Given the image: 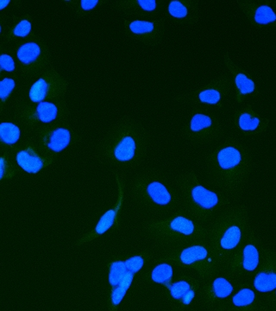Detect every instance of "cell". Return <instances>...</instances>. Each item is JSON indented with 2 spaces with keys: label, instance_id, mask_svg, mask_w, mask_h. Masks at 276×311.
Listing matches in <instances>:
<instances>
[{
  "label": "cell",
  "instance_id": "6da1fadb",
  "mask_svg": "<svg viewBox=\"0 0 276 311\" xmlns=\"http://www.w3.org/2000/svg\"><path fill=\"white\" fill-rule=\"evenodd\" d=\"M145 129L130 119H123L109 131L108 138L112 145V154L119 162L131 161L136 156L138 143L144 139Z\"/></svg>",
  "mask_w": 276,
  "mask_h": 311
},
{
  "label": "cell",
  "instance_id": "7a4b0ae2",
  "mask_svg": "<svg viewBox=\"0 0 276 311\" xmlns=\"http://www.w3.org/2000/svg\"><path fill=\"white\" fill-rule=\"evenodd\" d=\"M162 25L159 22L135 20L129 25V32L137 35L138 39L144 42H156L162 33Z\"/></svg>",
  "mask_w": 276,
  "mask_h": 311
},
{
  "label": "cell",
  "instance_id": "3957f363",
  "mask_svg": "<svg viewBox=\"0 0 276 311\" xmlns=\"http://www.w3.org/2000/svg\"><path fill=\"white\" fill-rule=\"evenodd\" d=\"M17 162L23 170L31 174L37 173L43 167L42 159L31 149L21 150L20 152H18L17 155Z\"/></svg>",
  "mask_w": 276,
  "mask_h": 311
},
{
  "label": "cell",
  "instance_id": "277c9868",
  "mask_svg": "<svg viewBox=\"0 0 276 311\" xmlns=\"http://www.w3.org/2000/svg\"><path fill=\"white\" fill-rule=\"evenodd\" d=\"M192 198L199 206L206 209H210L218 203L217 196L214 192L205 189L203 186H195L192 189Z\"/></svg>",
  "mask_w": 276,
  "mask_h": 311
},
{
  "label": "cell",
  "instance_id": "5b68a950",
  "mask_svg": "<svg viewBox=\"0 0 276 311\" xmlns=\"http://www.w3.org/2000/svg\"><path fill=\"white\" fill-rule=\"evenodd\" d=\"M70 132L65 128H57L50 133L47 145L55 152H60L70 143Z\"/></svg>",
  "mask_w": 276,
  "mask_h": 311
},
{
  "label": "cell",
  "instance_id": "8992f818",
  "mask_svg": "<svg viewBox=\"0 0 276 311\" xmlns=\"http://www.w3.org/2000/svg\"><path fill=\"white\" fill-rule=\"evenodd\" d=\"M146 191L151 200L158 205L165 206L171 202V194L162 183L157 181L149 183Z\"/></svg>",
  "mask_w": 276,
  "mask_h": 311
},
{
  "label": "cell",
  "instance_id": "52a82bcc",
  "mask_svg": "<svg viewBox=\"0 0 276 311\" xmlns=\"http://www.w3.org/2000/svg\"><path fill=\"white\" fill-rule=\"evenodd\" d=\"M217 162L221 168L230 170L240 164L241 154L234 147H226L217 154Z\"/></svg>",
  "mask_w": 276,
  "mask_h": 311
},
{
  "label": "cell",
  "instance_id": "ba28073f",
  "mask_svg": "<svg viewBox=\"0 0 276 311\" xmlns=\"http://www.w3.org/2000/svg\"><path fill=\"white\" fill-rule=\"evenodd\" d=\"M41 55V49L35 42H28L22 45L18 51V59L24 64H31Z\"/></svg>",
  "mask_w": 276,
  "mask_h": 311
},
{
  "label": "cell",
  "instance_id": "9c48e42d",
  "mask_svg": "<svg viewBox=\"0 0 276 311\" xmlns=\"http://www.w3.org/2000/svg\"><path fill=\"white\" fill-rule=\"evenodd\" d=\"M254 285L260 292H269L276 289V273H261L255 276Z\"/></svg>",
  "mask_w": 276,
  "mask_h": 311
},
{
  "label": "cell",
  "instance_id": "30bf717a",
  "mask_svg": "<svg viewBox=\"0 0 276 311\" xmlns=\"http://www.w3.org/2000/svg\"><path fill=\"white\" fill-rule=\"evenodd\" d=\"M133 277H134V274L127 272L122 280L119 282V284L113 288L112 292V302L114 305H118L123 300L127 290L132 283Z\"/></svg>",
  "mask_w": 276,
  "mask_h": 311
},
{
  "label": "cell",
  "instance_id": "8fae6325",
  "mask_svg": "<svg viewBox=\"0 0 276 311\" xmlns=\"http://www.w3.org/2000/svg\"><path fill=\"white\" fill-rule=\"evenodd\" d=\"M20 138V130L11 123L0 124V140L6 144H14Z\"/></svg>",
  "mask_w": 276,
  "mask_h": 311
},
{
  "label": "cell",
  "instance_id": "7c38bea8",
  "mask_svg": "<svg viewBox=\"0 0 276 311\" xmlns=\"http://www.w3.org/2000/svg\"><path fill=\"white\" fill-rule=\"evenodd\" d=\"M58 115V108L51 102H41L36 107V116L43 123L54 121Z\"/></svg>",
  "mask_w": 276,
  "mask_h": 311
},
{
  "label": "cell",
  "instance_id": "4fadbf2b",
  "mask_svg": "<svg viewBox=\"0 0 276 311\" xmlns=\"http://www.w3.org/2000/svg\"><path fill=\"white\" fill-rule=\"evenodd\" d=\"M207 256V251L205 247L200 245H195L186 248L181 254V260L185 265H191L196 261L203 260Z\"/></svg>",
  "mask_w": 276,
  "mask_h": 311
},
{
  "label": "cell",
  "instance_id": "5bb4252c",
  "mask_svg": "<svg viewBox=\"0 0 276 311\" xmlns=\"http://www.w3.org/2000/svg\"><path fill=\"white\" fill-rule=\"evenodd\" d=\"M241 240V231L238 227H231L224 233L221 239V246L226 250L233 249Z\"/></svg>",
  "mask_w": 276,
  "mask_h": 311
},
{
  "label": "cell",
  "instance_id": "9a60e30c",
  "mask_svg": "<svg viewBox=\"0 0 276 311\" xmlns=\"http://www.w3.org/2000/svg\"><path fill=\"white\" fill-rule=\"evenodd\" d=\"M49 83L43 79H39L38 81H35L33 84L30 90V98L32 102L35 103L43 102L49 94Z\"/></svg>",
  "mask_w": 276,
  "mask_h": 311
},
{
  "label": "cell",
  "instance_id": "2e32d148",
  "mask_svg": "<svg viewBox=\"0 0 276 311\" xmlns=\"http://www.w3.org/2000/svg\"><path fill=\"white\" fill-rule=\"evenodd\" d=\"M213 126V120L209 116L197 113L192 117L189 122V132L198 133Z\"/></svg>",
  "mask_w": 276,
  "mask_h": 311
},
{
  "label": "cell",
  "instance_id": "e0dca14e",
  "mask_svg": "<svg viewBox=\"0 0 276 311\" xmlns=\"http://www.w3.org/2000/svg\"><path fill=\"white\" fill-rule=\"evenodd\" d=\"M173 276V269L168 264H161L156 266L151 274L152 280L155 283L168 284Z\"/></svg>",
  "mask_w": 276,
  "mask_h": 311
},
{
  "label": "cell",
  "instance_id": "ac0fdd59",
  "mask_svg": "<svg viewBox=\"0 0 276 311\" xmlns=\"http://www.w3.org/2000/svg\"><path fill=\"white\" fill-rule=\"evenodd\" d=\"M259 263V255L257 250L254 245H248L244 250V267L247 271H254Z\"/></svg>",
  "mask_w": 276,
  "mask_h": 311
},
{
  "label": "cell",
  "instance_id": "d6986e66",
  "mask_svg": "<svg viewBox=\"0 0 276 311\" xmlns=\"http://www.w3.org/2000/svg\"><path fill=\"white\" fill-rule=\"evenodd\" d=\"M168 12L173 18L183 21V19L186 18L189 15L187 3L178 0L171 1L168 4Z\"/></svg>",
  "mask_w": 276,
  "mask_h": 311
},
{
  "label": "cell",
  "instance_id": "ffe728a7",
  "mask_svg": "<svg viewBox=\"0 0 276 311\" xmlns=\"http://www.w3.org/2000/svg\"><path fill=\"white\" fill-rule=\"evenodd\" d=\"M170 228L182 235H191L194 231V225L184 217H177L170 222Z\"/></svg>",
  "mask_w": 276,
  "mask_h": 311
},
{
  "label": "cell",
  "instance_id": "44dd1931",
  "mask_svg": "<svg viewBox=\"0 0 276 311\" xmlns=\"http://www.w3.org/2000/svg\"><path fill=\"white\" fill-rule=\"evenodd\" d=\"M127 272L128 271L126 269L124 262L118 261V262L112 263L110 268V273H109V282L111 283V285L113 287L118 285Z\"/></svg>",
  "mask_w": 276,
  "mask_h": 311
},
{
  "label": "cell",
  "instance_id": "7402d4cb",
  "mask_svg": "<svg viewBox=\"0 0 276 311\" xmlns=\"http://www.w3.org/2000/svg\"><path fill=\"white\" fill-rule=\"evenodd\" d=\"M233 291V287L230 282L223 277L217 278L214 282V292L215 296L219 298H225Z\"/></svg>",
  "mask_w": 276,
  "mask_h": 311
},
{
  "label": "cell",
  "instance_id": "603a6c76",
  "mask_svg": "<svg viewBox=\"0 0 276 311\" xmlns=\"http://www.w3.org/2000/svg\"><path fill=\"white\" fill-rule=\"evenodd\" d=\"M119 4H123L125 8L130 7L131 10H137L138 8L144 11H153L157 8V2L154 0H136V1H128L122 2Z\"/></svg>",
  "mask_w": 276,
  "mask_h": 311
},
{
  "label": "cell",
  "instance_id": "cb8c5ba5",
  "mask_svg": "<svg viewBox=\"0 0 276 311\" xmlns=\"http://www.w3.org/2000/svg\"><path fill=\"white\" fill-rule=\"evenodd\" d=\"M255 20L259 24L266 25V24H269V23L276 21V15L269 6L262 5L256 10Z\"/></svg>",
  "mask_w": 276,
  "mask_h": 311
},
{
  "label": "cell",
  "instance_id": "d4e9b609",
  "mask_svg": "<svg viewBox=\"0 0 276 311\" xmlns=\"http://www.w3.org/2000/svg\"><path fill=\"white\" fill-rule=\"evenodd\" d=\"M116 214H117L116 210H109L107 213H105V214L101 217V219L99 220L98 225L96 227V232L98 233V235L104 234L111 228L115 221Z\"/></svg>",
  "mask_w": 276,
  "mask_h": 311
},
{
  "label": "cell",
  "instance_id": "484cf974",
  "mask_svg": "<svg viewBox=\"0 0 276 311\" xmlns=\"http://www.w3.org/2000/svg\"><path fill=\"white\" fill-rule=\"evenodd\" d=\"M255 300V293L249 289H243L233 297V304L236 306H247Z\"/></svg>",
  "mask_w": 276,
  "mask_h": 311
},
{
  "label": "cell",
  "instance_id": "4316f807",
  "mask_svg": "<svg viewBox=\"0 0 276 311\" xmlns=\"http://www.w3.org/2000/svg\"><path fill=\"white\" fill-rule=\"evenodd\" d=\"M198 97H199L200 102H203V103H206V104H211V105L217 104L220 102L221 100L220 93L218 90H216L214 88L203 90L199 93Z\"/></svg>",
  "mask_w": 276,
  "mask_h": 311
},
{
  "label": "cell",
  "instance_id": "83f0119b",
  "mask_svg": "<svg viewBox=\"0 0 276 311\" xmlns=\"http://www.w3.org/2000/svg\"><path fill=\"white\" fill-rule=\"evenodd\" d=\"M236 84L243 95H247V94L252 93L255 89L254 82L251 80H249L248 77L245 76L244 73H238L237 75Z\"/></svg>",
  "mask_w": 276,
  "mask_h": 311
},
{
  "label": "cell",
  "instance_id": "f1b7e54d",
  "mask_svg": "<svg viewBox=\"0 0 276 311\" xmlns=\"http://www.w3.org/2000/svg\"><path fill=\"white\" fill-rule=\"evenodd\" d=\"M239 126L244 131H254L258 127L260 120L252 118L248 113H243L239 118Z\"/></svg>",
  "mask_w": 276,
  "mask_h": 311
},
{
  "label": "cell",
  "instance_id": "f546056e",
  "mask_svg": "<svg viewBox=\"0 0 276 311\" xmlns=\"http://www.w3.org/2000/svg\"><path fill=\"white\" fill-rule=\"evenodd\" d=\"M170 293L172 297L175 299H182V297L185 295L188 290H191V287L188 283L185 281H180L177 283H175L173 285L169 287Z\"/></svg>",
  "mask_w": 276,
  "mask_h": 311
},
{
  "label": "cell",
  "instance_id": "4dcf8cb0",
  "mask_svg": "<svg viewBox=\"0 0 276 311\" xmlns=\"http://www.w3.org/2000/svg\"><path fill=\"white\" fill-rule=\"evenodd\" d=\"M15 88V81L12 79H4L3 81H0V99L1 100H6L11 95V92L13 91Z\"/></svg>",
  "mask_w": 276,
  "mask_h": 311
},
{
  "label": "cell",
  "instance_id": "1f68e13d",
  "mask_svg": "<svg viewBox=\"0 0 276 311\" xmlns=\"http://www.w3.org/2000/svg\"><path fill=\"white\" fill-rule=\"evenodd\" d=\"M126 269L129 273H138L144 266V259L140 256H135L130 259H127L125 262Z\"/></svg>",
  "mask_w": 276,
  "mask_h": 311
},
{
  "label": "cell",
  "instance_id": "d6a6232c",
  "mask_svg": "<svg viewBox=\"0 0 276 311\" xmlns=\"http://www.w3.org/2000/svg\"><path fill=\"white\" fill-rule=\"evenodd\" d=\"M31 32V24L27 20H23L20 22L14 30V35L17 36L25 37Z\"/></svg>",
  "mask_w": 276,
  "mask_h": 311
},
{
  "label": "cell",
  "instance_id": "836d02e7",
  "mask_svg": "<svg viewBox=\"0 0 276 311\" xmlns=\"http://www.w3.org/2000/svg\"><path fill=\"white\" fill-rule=\"evenodd\" d=\"M0 69L11 72L15 69V63L13 59L8 55L0 56Z\"/></svg>",
  "mask_w": 276,
  "mask_h": 311
},
{
  "label": "cell",
  "instance_id": "e575fe53",
  "mask_svg": "<svg viewBox=\"0 0 276 311\" xmlns=\"http://www.w3.org/2000/svg\"><path fill=\"white\" fill-rule=\"evenodd\" d=\"M98 1H90V0H83L81 1V8L84 11H89L93 8L96 7L98 5Z\"/></svg>",
  "mask_w": 276,
  "mask_h": 311
},
{
  "label": "cell",
  "instance_id": "d590c367",
  "mask_svg": "<svg viewBox=\"0 0 276 311\" xmlns=\"http://www.w3.org/2000/svg\"><path fill=\"white\" fill-rule=\"evenodd\" d=\"M194 297V291L192 290H188L186 293L182 297V301L183 304L187 305L192 302V299Z\"/></svg>",
  "mask_w": 276,
  "mask_h": 311
},
{
  "label": "cell",
  "instance_id": "8d00e7d4",
  "mask_svg": "<svg viewBox=\"0 0 276 311\" xmlns=\"http://www.w3.org/2000/svg\"><path fill=\"white\" fill-rule=\"evenodd\" d=\"M5 167H6L5 160L3 158H0V180L4 177Z\"/></svg>",
  "mask_w": 276,
  "mask_h": 311
},
{
  "label": "cell",
  "instance_id": "74e56055",
  "mask_svg": "<svg viewBox=\"0 0 276 311\" xmlns=\"http://www.w3.org/2000/svg\"><path fill=\"white\" fill-rule=\"evenodd\" d=\"M10 3L9 0H0V10H3Z\"/></svg>",
  "mask_w": 276,
  "mask_h": 311
},
{
  "label": "cell",
  "instance_id": "f35d334b",
  "mask_svg": "<svg viewBox=\"0 0 276 311\" xmlns=\"http://www.w3.org/2000/svg\"><path fill=\"white\" fill-rule=\"evenodd\" d=\"M0 32H1V26H0Z\"/></svg>",
  "mask_w": 276,
  "mask_h": 311
}]
</instances>
